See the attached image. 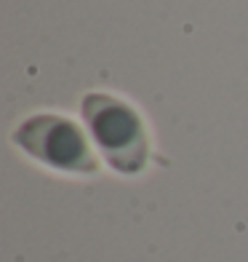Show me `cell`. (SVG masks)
<instances>
[{
    "label": "cell",
    "mask_w": 248,
    "mask_h": 262,
    "mask_svg": "<svg viewBox=\"0 0 248 262\" xmlns=\"http://www.w3.org/2000/svg\"><path fill=\"white\" fill-rule=\"evenodd\" d=\"M91 142L115 171L139 174L150 161V139L139 113L115 94L93 91L80 102Z\"/></svg>",
    "instance_id": "cell-1"
},
{
    "label": "cell",
    "mask_w": 248,
    "mask_h": 262,
    "mask_svg": "<svg viewBox=\"0 0 248 262\" xmlns=\"http://www.w3.org/2000/svg\"><path fill=\"white\" fill-rule=\"evenodd\" d=\"M75 121L54 113H38L21 121L14 131V142L30 158L67 174H96L99 158Z\"/></svg>",
    "instance_id": "cell-2"
}]
</instances>
